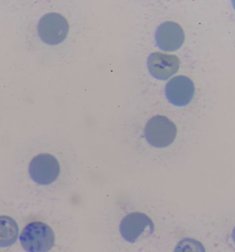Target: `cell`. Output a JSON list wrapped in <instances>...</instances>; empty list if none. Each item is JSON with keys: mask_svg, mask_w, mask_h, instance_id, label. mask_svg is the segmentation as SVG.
Listing matches in <instances>:
<instances>
[{"mask_svg": "<svg viewBox=\"0 0 235 252\" xmlns=\"http://www.w3.org/2000/svg\"><path fill=\"white\" fill-rule=\"evenodd\" d=\"M29 173L30 179L41 186L60 184L72 191L77 179L78 170L74 166L64 167L58 158L48 153H41L30 160Z\"/></svg>", "mask_w": 235, "mask_h": 252, "instance_id": "6da1fadb", "label": "cell"}, {"mask_svg": "<svg viewBox=\"0 0 235 252\" xmlns=\"http://www.w3.org/2000/svg\"><path fill=\"white\" fill-rule=\"evenodd\" d=\"M177 135L176 124L167 117L155 115L145 124L143 137L148 146L158 150L169 148Z\"/></svg>", "mask_w": 235, "mask_h": 252, "instance_id": "7a4b0ae2", "label": "cell"}, {"mask_svg": "<svg viewBox=\"0 0 235 252\" xmlns=\"http://www.w3.org/2000/svg\"><path fill=\"white\" fill-rule=\"evenodd\" d=\"M20 240L27 252H49L54 248L56 236L54 229L48 224L33 221L24 227Z\"/></svg>", "mask_w": 235, "mask_h": 252, "instance_id": "3957f363", "label": "cell"}, {"mask_svg": "<svg viewBox=\"0 0 235 252\" xmlns=\"http://www.w3.org/2000/svg\"><path fill=\"white\" fill-rule=\"evenodd\" d=\"M37 31L41 41L55 46L63 42L66 38L69 31L68 22L60 14L48 13L39 20Z\"/></svg>", "mask_w": 235, "mask_h": 252, "instance_id": "277c9868", "label": "cell"}, {"mask_svg": "<svg viewBox=\"0 0 235 252\" xmlns=\"http://www.w3.org/2000/svg\"><path fill=\"white\" fill-rule=\"evenodd\" d=\"M194 94V84L191 79L185 76L174 77L166 86V96L174 106H186L191 102Z\"/></svg>", "mask_w": 235, "mask_h": 252, "instance_id": "5b68a950", "label": "cell"}, {"mask_svg": "<svg viewBox=\"0 0 235 252\" xmlns=\"http://www.w3.org/2000/svg\"><path fill=\"white\" fill-rule=\"evenodd\" d=\"M184 31L176 22H166L155 32V41L162 51H177L184 44Z\"/></svg>", "mask_w": 235, "mask_h": 252, "instance_id": "8992f818", "label": "cell"}, {"mask_svg": "<svg viewBox=\"0 0 235 252\" xmlns=\"http://www.w3.org/2000/svg\"><path fill=\"white\" fill-rule=\"evenodd\" d=\"M147 67L150 74L159 80H167L175 75L179 67V60L176 55L153 53L148 57Z\"/></svg>", "mask_w": 235, "mask_h": 252, "instance_id": "52a82bcc", "label": "cell"}, {"mask_svg": "<svg viewBox=\"0 0 235 252\" xmlns=\"http://www.w3.org/2000/svg\"><path fill=\"white\" fill-rule=\"evenodd\" d=\"M19 236L17 222L8 216H0V248L13 246Z\"/></svg>", "mask_w": 235, "mask_h": 252, "instance_id": "ba28073f", "label": "cell"}, {"mask_svg": "<svg viewBox=\"0 0 235 252\" xmlns=\"http://www.w3.org/2000/svg\"><path fill=\"white\" fill-rule=\"evenodd\" d=\"M174 252H206V250L200 241L191 238H184L177 243Z\"/></svg>", "mask_w": 235, "mask_h": 252, "instance_id": "9c48e42d", "label": "cell"}, {"mask_svg": "<svg viewBox=\"0 0 235 252\" xmlns=\"http://www.w3.org/2000/svg\"><path fill=\"white\" fill-rule=\"evenodd\" d=\"M232 238H233V241H234V243L235 244V227L234 229H233V231Z\"/></svg>", "mask_w": 235, "mask_h": 252, "instance_id": "30bf717a", "label": "cell"}]
</instances>
